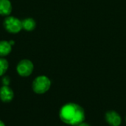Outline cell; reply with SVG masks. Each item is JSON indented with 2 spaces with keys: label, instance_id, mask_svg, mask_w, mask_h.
Returning <instances> with one entry per match:
<instances>
[{
  "label": "cell",
  "instance_id": "1",
  "mask_svg": "<svg viewBox=\"0 0 126 126\" xmlns=\"http://www.w3.org/2000/svg\"><path fill=\"white\" fill-rule=\"evenodd\" d=\"M59 117L65 124L75 126L85 120V111L77 103H68L61 108Z\"/></svg>",
  "mask_w": 126,
  "mask_h": 126
},
{
  "label": "cell",
  "instance_id": "2",
  "mask_svg": "<svg viewBox=\"0 0 126 126\" xmlns=\"http://www.w3.org/2000/svg\"><path fill=\"white\" fill-rule=\"evenodd\" d=\"M51 86V80L45 75H40L35 78L32 82V87L35 93L42 94L48 92Z\"/></svg>",
  "mask_w": 126,
  "mask_h": 126
},
{
  "label": "cell",
  "instance_id": "3",
  "mask_svg": "<svg viewBox=\"0 0 126 126\" xmlns=\"http://www.w3.org/2000/svg\"><path fill=\"white\" fill-rule=\"evenodd\" d=\"M3 25L4 29L10 33H18L22 29V21L14 16H8L4 20Z\"/></svg>",
  "mask_w": 126,
  "mask_h": 126
},
{
  "label": "cell",
  "instance_id": "4",
  "mask_svg": "<svg viewBox=\"0 0 126 126\" xmlns=\"http://www.w3.org/2000/svg\"><path fill=\"white\" fill-rule=\"evenodd\" d=\"M34 69V65L32 62L28 59H23L20 61L16 66V71L18 74L21 77L30 76Z\"/></svg>",
  "mask_w": 126,
  "mask_h": 126
},
{
  "label": "cell",
  "instance_id": "5",
  "mask_svg": "<svg viewBox=\"0 0 126 126\" xmlns=\"http://www.w3.org/2000/svg\"><path fill=\"white\" fill-rule=\"evenodd\" d=\"M106 123L111 126H120L122 123V118L119 113L114 110L108 111L105 114Z\"/></svg>",
  "mask_w": 126,
  "mask_h": 126
},
{
  "label": "cell",
  "instance_id": "6",
  "mask_svg": "<svg viewBox=\"0 0 126 126\" xmlns=\"http://www.w3.org/2000/svg\"><path fill=\"white\" fill-rule=\"evenodd\" d=\"M14 97L13 89L9 86H2L0 88V99L4 103L10 102Z\"/></svg>",
  "mask_w": 126,
  "mask_h": 126
},
{
  "label": "cell",
  "instance_id": "7",
  "mask_svg": "<svg viewBox=\"0 0 126 126\" xmlns=\"http://www.w3.org/2000/svg\"><path fill=\"white\" fill-rule=\"evenodd\" d=\"M12 12V4L10 0H0V15L8 16Z\"/></svg>",
  "mask_w": 126,
  "mask_h": 126
},
{
  "label": "cell",
  "instance_id": "8",
  "mask_svg": "<svg viewBox=\"0 0 126 126\" xmlns=\"http://www.w3.org/2000/svg\"><path fill=\"white\" fill-rule=\"evenodd\" d=\"M12 51V45L7 41H0V58L8 55Z\"/></svg>",
  "mask_w": 126,
  "mask_h": 126
},
{
  "label": "cell",
  "instance_id": "9",
  "mask_svg": "<svg viewBox=\"0 0 126 126\" xmlns=\"http://www.w3.org/2000/svg\"><path fill=\"white\" fill-rule=\"evenodd\" d=\"M36 27V22L32 18H26L22 21V27L26 31H32Z\"/></svg>",
  "mask_w": 126,
  "mask_h": 126
},
{
  "label": "cell",
  "instance_id": "10",
  "mask_svg": "<svg viewBox=\"0 0 126 126\" xmlns=\"http://www.w3.org/2000/svg\"><path fill=\"white\" fill-rule=\"evenodd\" d=\"M8 61L4 58H0V76H2L5 74L8 69Z\"/></svg>",
  "mask_w": 126,
  "mask_h": 126
},
{
  "label": "cell",
  "instance_id": "11",
  "mask_svg": "<svg viewBox=\"0 0 126 126\" xmlns=\"http://www.w3.org/2000/svg\"><path fill=\"white\" fill-rule=\"evenodd\" d=\"M1 83L3 86H9L10 83V78L9 76H4L1 79Z\"/></svg>",
  "mask_w": 126,
  "mask_h": 126
},
{
  "label": "cell",
  "instance_id": "12",
  "mask_svg": "<svg viewBox=\"0 0 126 126\" xmlns=\"http://www.w3.org/2000/svg\"><path fill=\"white\" fill-rule=\"evenodd\" d=\"M91 126L89 124H88L87 123H86V122H82V123H79V124H78V125H76V126Z\"/></svg>",
  "mask_w": 126,
  "mask_h": 126
},
{
  "label": "cell",
  "instance_id": "13",
  "mask_svg": "<svg viewBox=\"0 0 126 126\" xmlns=\"http://www.w3.org/2000/svg\"><path fill=\"white\" fill-rule=\"evenodd\" d=\"M0 126H5L4 123L1 120H0Z\"/></svg>",
  "mask_w": 126,
  "mask_h": 126
},
{
  "label": "cell",
  "instance_id": "14",
  "mask_svg": "<svg viewBox=\"0 0 126 126\" xmlns=\"http://www.w3.org/2000/svg\"><path fill=\"white\" fill-rule=\"evenodd\" d=\"M125 120H126V118H125Z\"/></svg>",
  "mask_w": 126,
  "mask_h": 126
}]
</instances>
